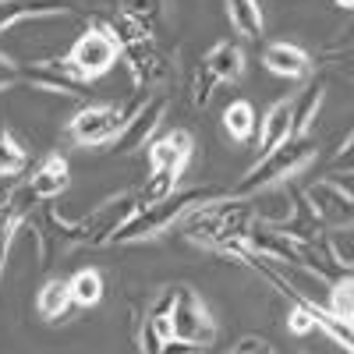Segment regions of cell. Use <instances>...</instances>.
I'll return each mask as SVG.
<instances>
[{
  "mask_svg": "<svg viewBox=\"0 0 354 354\" xmlns=\"http://www.w3.org/2000/svg\"><path fill=\"white\" fill-rule=\"evenodd\" d=\"M252 223H255L252 198H238V195L227 192L213 202H205L202 209H195L185 220V234H188V241L209 248L216 255L241 259V252L248 248Z\"/></svg>",
  "mask_w": 354,
  "mask_h": 354,
  "instance_id": "obj_1",
  "label": "cell"
},
{
  "mask_svg": "<svg viewBox=\"0 0 354 354\" xmlns=\"http://www.w3.org/2000/svg\"><path fill=\"white\" fill-rule=\"evenodd\" d=\"M106 25V32L117 39V50H121V64L128 68L131 82L138 88H160L174 78V61L170 53L156 43L153 32H145L142 25H135L131 18L117 15Z\"/></svg>",
  "mask_w": 354,
  "mask_h": 354,
  "instance_id": "obj_2",
  "label": "cell"
},
{
  "mask_svg": "<svg viewBox=\"0 0 354 354\" xmlns=\"http://www.w3.org/2000/svg\"><path fill=\"white\" fill-rule=\"evenodd\" d=\"M220 188L209 185H195V188H177L174 195L160 198V202H138V209L131 213V220L113 234V245H135V241H149L160 238L163 230H170L177 220H188L195 209H202L205 202L220 198Z\"/></svg>",
  "mask_w": 354,
  "mask_h": 354,
  "instance_id": "obj_3",
  "label": "cell"
},
{
  "mask_svg": "<svg viewBox=\"0 0 354 354\" xmlns=\"http://www.w3.org/2000/svg\"><path fill=\"white\" fill-rule=\"evenodd\" d=\"M315 156V142L305 135V138H290L283 145H277L273 153H266L259 156L238 185H234L230 195H238V198H252L266 188H277V185H287L290 177H298Z\"/></svg>",
  "mask_w": 354,
  "mask_h": 354,
  "instance_id": "obj_4",
  "label": "cell"
},
{
  "mask_svg": "<svg viewBox=\"0 0 354 354\" xmlns=\"http://www.w3.org/2000/svg\"><path fill=\"white\" fill-rule=\"evenodd\" d=\"M64 61V68L82 82V85H88V82H96V78H103L117 61H121V50H117V39L106 32V25L103 21H93L85 28V32L75 39V46L68 50V57H61Z\"/></svg>",
  "mask_w": 354,
  "mask_h": 354,
  "instance_id": "obj_5",
  "label": "cell"
},
{
  "mask_svg": "<svg viewBox=\"0 0 354 354\" xmlns=\"http://www.w3.org/2000/svg\"><path fill=\"white\" fill-rule=\"evenodd\" d=\"M174 305H170V333L177 340H188L198 347H209L216 344V319L198 298V290L188 283H174Z\"/></svg>",
  "mask_w": 354,
  "mask_h": 354,
  "instance_id": "obj_6",
  "label": "cell"
},
{
  "mask_svg": "<svg viewBox=\"0 0 354 354\" xmlns=\"http://www.w3.org/2000/svg\"><path fill=\"white\" fill-rule=\"evenodd\" d=\"M124 117L128 113L117 103H88L68 121V138L82 145V149H103V145L117 142V135L124 128Z\"/></svg>",
  "mask_w": 354,
  "mask_h": 354,
  "instance_id": "obj_7",
  "label": "cell"
},
{
  "mask_svg": "<svg viewBox=\"0 0 354 354\" xmlns=\"http://www.w3.org/2000/svg\"><path fill=\"white\" fill-rule=\"evenodd\" d=\"M305 205L319 220V227H330V230H351L354 227V188H347V181L322 177V181H315L305 192Z\"/></svg>",
  "mask_w": 354,
  "mask_h": 354,
  "instance_id": "obj_8",
  "label": "cell"
},
{
  "mask_svg": "<svg viewBox=\"0 0 354 354\" xmlns=\"http://www.w3.org/2000/svg\"><path fill=\"white\" fill-rule=\"evenodd\" d=\"M167 96H149V100H142L128 117H124V128H121V135H117V142H113V153H121V156H128V153H138V149H149V142H153V135L160 131V124H163V117H167Z\"/></svg>",
  "mask_w": 354,
  "mask_h": 354,
  "instance_id": "obj_9",
  "label": "cell"
},
{
  "mask_svg": "<svg viewBox=\"0 0 354 354\" xmlns=\"http://www.w3.org/2000/svg\"><path fill=\"white\" fill-rule=\"evenodd\" d=\"M36 198H32V192H28L25 185H18V188H8L4 195H0V277H4V270H8V252H11V245H15V234L28 223V216L36 213Z\"/></svg>",
  "mask_w": 354,
  "mask_h": 354,
  "instance_id": "obj_10",
  "label": "cell"
},
{
  "mask_svg": "<svg viewBox=\"0 0 354 354\" xmlns=\"http://www.w3.org/2000/svg\"><path fill=\"white\" fill-rule=\"evenodd\" d=\"M192 153H195L192 131H185V128L163 131L160 138L149 142V170H170V174L181 177L192 163Z\"/></svg>",
  "mask_w": 354,
  "mask_h": 354,
  "instance_id": "obj_11",
  "label": "cell"
},
{
  "mask_svg": "<svg viewBox=\"0 0 354 354\" xmlns=\"http://www.w3.org/2000/svg\"><path fill=\"white\" fill-rule=\"evenodd\" d=\"M262 64H266V71H273L277 78H287V82H305V78H312V68H315L312 53L298 43H287V39L266 43Z\"/></svg>",
  "mask_w": 354,
  "mask_h": 354,
  "instance_id": "obj_12",
  "label": "cell"
},
{
  "mask_svg": "<svg viewBox=\"0 0 354 354\" xmlns=\"http://www.w3.org/2000/svg\"><path fill=\"white\" fill-rule=\"evenodd\" d=\"M21 82H28L39 93L53 96H82V82L64 68V61H39V64H21Z\"/></svg>",
  "mask_w": 354,
  "mask_h": 354,
  "instance_id": "obj_13",
  "label": "cell"
},
{
  "mask_svg": "<svg viewBox=\"0 0 354 354\" xmlns=\"http://www.w3.org/2000/svg\"><path fill=\"white\" fill-rule=\"evenodd\" d=\"M68 185H71V167L61 153L43 156V163L28 174V181H25V188L32 192L36 202H53L57 195L68 192Z\"/></svg>",
  "mask_w": 354,
  "mask_h": 354,
  "instance_id": "obj_14",
  "label": "cell"
},
{
  "mask_svg": "<svg viewBox=\"0 0 354 354\" xmlns=\"http://www.w3.org/2000/svg\"><path fill=\"white\" fill-rule=\"evenodd\" d=\"M290 138H294V103H290V96H287V100H277L270 110L262 113L259 135H255L259 156L273 153L277 145H283V142H290Z\"/></svg>",
  "mask_w": 354,
  "mask_h": 354,
  "instance_id": "obj_15",
  "label": "cell"
},
{
  "mask_svg": "<svg viewBox=\"0 0 354 354\" xmlns=\"http://www.w3.org/2000/svg\"><path fill=\"white\" fill-rule=\"evenodd\" d=\"M283 298H287V301H298L301 308H308V315H312V322H315V330H319V333H326V337H330L337 347H344L347 354H354V326H351V322L337 319L322 301H312V298H305V294L283 290Z\"/></svg>",
  "mask_w": 354,
  "mask_h": 354,
  "instance_id": "obj_16",
  "label": "cell"
},
{
  "mask_svg": "<svg viewBox=\"0 0 354 354\" xmlns=\"http://www.w3.org/2000/svg\"><path fill=\"white\" fill-rule=\"evenodd\" d=\"M202 64L216 75V82H220V85H227V82H241L248 57H245L241 39H220V43H213V46H209V53L202 57Z\"/></svg>",
  "mask_w": 354,
  "mask_h": 354,
  "instance_id": "obj_17",
  "label": "cell"
},
{
  "mask_svg": "<svg viewBox=\"0 0 354 354\" xmlns=\"http://www.w3.org/2000/svg\"><path fill=\"white\" fill-rule=\"evenodd\" d=\"M71 15V0H0V32L28 18H57Z\"/></svg>",
  "mask_w": 354,
  "mask_h": 354,
  "instance_id": "obj_18",
  "label": "cell"
},
{
  "mask_svg": "<svg viewBox=\"0 0 354 354\" xmlns=\"http://www.w3.org/2000/svg\"><path fill=\"white\" fill-rule=\"evenodd\" d=\"M252 213H255V223H262V227H287L294 216H298L294 198L283 185L252 195Z\"/></svg>",
  "mask_w": 354,
  "mask_h": 354,
  "instance_id": "obj_19",
  "label": "cell"
},
{
  "mask_svg": "<svg viewBox=\"0 0 354 354\" xmlns=\"http://www.w3.org/2000/svg\"><path fill=\"white\" fill-rule=\"evenodd\" d=\"M322 100H326V78H319V75L305 78V88L290 100L294 103V138H305L312 131L315 117L322 110Z\"/></svg>",
  "mask_w": 354,
  "mask_h": 354,
  "instance_id": "obj_20",
  "label": "cell"
},
{
  "mask_svg": "<svg viewBox=\"0 0 354 354\" xmlns=\"http://www.w3.org/2000/svg\"><path fill=\"white\" fill-rule=\"evenodd\" d=\"M71 308H75V301H71V287H68V280H61V277H50L43 287H39V294H36V312H39V319H46V322H64L68 315H71Z\"/></svg>",
  "mask_w": 354,
  "mask_h": 354,
  "instance_id": "obj_21",
  "label": "cell"
},
{
  "mask_svg": "<svg viewBox=\"0 0 354 354\" xmlns=\"http://www.w3.org/2000/svg\"><path fill=\"white\" fill-rule=\"evenodd\" d=\"M227 21L238 39H262L266 32V15L259 8V0H223Z\"/></svg>",
  "mask_w": 354,
  "mask_h": 354,
  "instance_id": "obj_22",
  "label": "cell"
},
{
  "mask_svg": "<svg viewBox=\"0 0 354 354\" xmlns=\"http://www.w3.org/2000/svg\"><path fill=\"white\" fill-rule=\"evenodd\" d=\"M223 135L230 138V142H248L252 135H259V113H255V106L248 103V100H234V103H227V110H223Z\"/></svg>",
  "mask_w": 354,
  "mask_h": 354,
  "instance_id": "obj_23",
  "label": "cell"
},
{
  "mask_svg": "<svg viewBox=\"0 0 354 354\" xmlns=\"http://www.w3.org/2000/svg\"><path fill=\"white\" fill-rule=\"evenodd\" d=\"M68 287H71L75 308H93V305L103 301V273L93 270V266H82V270H75L71 280H68Z\"/></svg>",
  "mask_w": 354,
  "mask_h": 354,
  "instance_id": "obj_24",
  "label": "cell"
},
{
  "mask_svg": "<svg viewBox=\"0 0 354 354\" xmlns=\"http://www.w3.org/2000/svg\"><path fill=\"white\" fill-rule=\"evenodd\" d=\"M28 170V149L25 142L0 121V177H21Z\"/></svg>",
  "mask_w": 354,
  "mask_h": 354,
  "instance_id": "obj_25",
  "label": "cell"
},
{
  "mask_svg": "<svg viewBox=\"0 0 354 354\" xmlns=\"http://www.w3.org/2000/svg\"><path fill=\"white\" fill-rule=\"evenodd\" d=\"M121 15L142 25L145 32H156L167 21V0H121Z\"/></svg>",
  "mask_w": 354,
  "mask_h": 354,
  "instance_id": "obj_26",
  "label": "cell"
},
{
  "mask_svg": "<svg viewBox=\"0 0 354 354\" xmlns=\"http://www.w3.org/2000/svg\"><path fill=\"white\" fill-rule=\"evenodd\" d=\"M326 308H330L337 319H344V322H351V326H354V277H351V273L330 280Z\"/></svg>",
  "mask_w": 354,
  "mask_h": 354,
  "instance_id": "obj_27",
  "label": "cell"
},
{
  "mask_svg": "<svg viewBox=\"0 0 354 354\" xmlns=\"http://www.w3.org/2000/svg\"><path fill=\"white\" fill-rule=\"evenodd\" d=\"M216 85H220V82H216V75H213L209 68H205V64H198L195 82H192V103H195V106H205V103L213 100Z\"/></svg>",
  "mask_w": 354,
  "mask_h": 354,
  "instance_id": "obj_28",
  "label": "cell"
},
{
  "mask_svg": "<svg viewBox=\"0 0 354 354\" xmlns=\"http://www.w3.org/2000/svg\"><path fill=\"white\" fill-rule=\"evenodd\" d=\"M287 330H290V333H298V337H305V333H312V330H315V322H312L308 308H301L298 301H290V312H287Z\"/></svg>",
  "mask_w": 354,
  "mask_h": 354,
  "instance_id": "obj_29",
  "label": "cell"
},
{
  "mask_svg": "<svg viewBox=\"0 0 354 354\" xmlns=\"http://www.w3.org/2000/svg\"><path fill=\"white\" fill-rule=\"evenodd\" d=\"M15 85H21V64L11 61L8 53H0V93H8Z\"/></svg>",
  "mask_w": 354,
  "mask_h": 354,
  "instance_id": "obj_30",
  "label": "cell"
},
{
  "mask_svg": "<svg viewBox=\"0 0 354 354\" xmlns=\"http://www.w3.org/2000/svg\"><path fill=\"white\" fill-rule=\"evenodd\" d=\"M227 354H280L270 340H259V337H241L238 340V347L234 351H227Z\"/></svg>",
  "mask_w": 354,
  "mask_h": 354,
  "instance_id": "obj_31",
  "label": "cell"
},
{
  "mask_svg": "<svg viewBox=\"0 0 354 354\" xmlns=\"http://www.w3.org/2000/svg\"><path fill=\"white\" fill-rule=\"evenodd\" d=\"M333 167H337V170L354 174V131L340 142V149H337V156H333Z\"/></svg>",
  "mask_w": 354,
  "mask_h": 354,
  "instance_id": "obj_32",
  "label": "cell"
},
{
  "mask_svg": "<svg viewBox=\"0 0 354 354\" xmlns=\"http://www.w3.org/2000/svg\"><path fill=\"white\" fill-rule=\"evenodd\" d=\"M160 354H202V347H198V344H188V340L170 337V340L160 347Z\"/></svg>",
  "mask_w": 354,
  "mask_h": 354,
  "instance_id": "obj_33",
  "label": "cell"
},
{
  "mask_svg": "<svg viewBox=\"0 0 354 354\" xmlns=\"http://www.w3.org/2000/svg\"><path fill=\"white\" fill-rule=\"evenodd\" d=\"M337 8H344V11H354V0H333Z\"/></svg>",
  "mask_w": 354,
  "mask_h": 354,
  "instance_id": "obj_34",
  "label": "cell"
},
{
  "mask_svg": "<svg viewBox=\"0 0 354 354\" xmlns=\"http://www.w3.org/2000/svg\"><path fill=\"white\" fill-rule=\"evenodd\" d=\"M290 354H305V351H290Z\"/></svg>",
  "mask_w": 354,
  "mask_h": 354,
  "instance_id": "obj_35",
  "label": "cell"
}]
</instances>
